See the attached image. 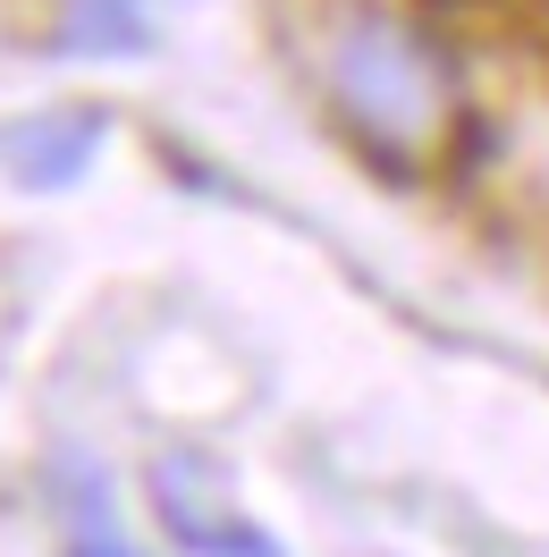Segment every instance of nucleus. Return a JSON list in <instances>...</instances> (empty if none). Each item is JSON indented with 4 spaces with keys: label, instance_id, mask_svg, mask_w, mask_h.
I'll return each instance as SVG.
<instances>
[{
    "label": "nucleus",
    "instance_id": "1",
    "mask_svg": "<svg viewBox=\"0 0 549 557\" xmlns=\"http://www.w3.org/2000/svg\"><path fill=\"white\" fill-rule=\"evenodd\" d=\"M330 102L380 170L414 177L448 144L456 85H448V60L414 26L380 17V9H355L330 35Z\"/></svg>",
    "mask_w": 549,
    "mask_h": 557
},
{
    "label": "nucleus",
    "instance_id": "2",
    "mask_svg": "<svg viewBox=\"0 0 549 557\" xmlns=\"http://www.w3.org/2000/svg\"><path fill=\"white\" fill-rule=\"evenodd\" d=\"M152 507H161L170 549H186V557H288L271 532L229 498L220 465H204V456H161V465H152Z\"/></svg>",
    "mask_w": 549,
    "mask_h": 557
},
{
    "label": "nucleus",
    "instance_id": "3",
    "mask_svg": "<svg viewBox=\"0 0 549 557\" xmlns=\"http://www.w3.org/2000/svg\"><path fill=\"white\" fill-rule=\"evenodd\" d=\"M51 490H60V516H69V557H144L136 541H127L119 507H110V473H102V465L60 456Z\"/></svg>",
    "mask_w": 549,
    "mask_h": 557
},
{
    "label": "nucleus",
    "instance_id": "4",
    "mask_svg": "<svg viewBox=\"0 0 549 557\" xmlns=\"http://www.w3.org/2000/svg\"><path fill=\"white\" fill-rule=\"evenodd\" d=\"M94 144H102V127H94V119H69V127H35L17 152H26V177H35V186H69Z\"/></svg>",
    "mask_w": 549,
    "mask_h": 557
}]
</instances>
